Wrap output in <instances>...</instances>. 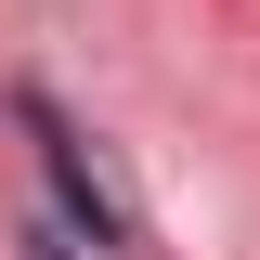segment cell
<instances>
[{
    "mask_svg": "<svg viewBox=\"0 0 260 260\" xmlns=\"http://www.w3.org/2000/svg\"><path fill=\"white\" fill-rule=\"evenodd\" d=\"M39 156H52V182H65V208H78V221H104V234H130V208H117V195H104V169L78 156V143H65L52 117H39Z\"/></svg>",
    "mask_w": 260,
    "mask_h": 260,
    "instance_id": "1",
    "label": "cell"
},
{
    "mask_svg": "<svg viewBox=\"0 0 260 260\" xmlns=\"http://www.w3.org/2000/svg\"><path fill=\"white\" fill-rule=\"evenodd\" d=\"M39 260H65V247H39Z\"/></svg>",
    "mask_w": 260,
    "mask_h": 260,
    "instance_id": "2",
    "label": "cell"
}]
</instances>
